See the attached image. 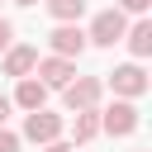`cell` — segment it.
I'll use <instances>...</instances> for the list:
<instances>
[{"mask_svg":"<svg viewBox=\"0 0 152 152\" xmlns=\"http://www.w3.org/2000/svg\"><path fill=\"white\" fill-rule=\"evenodd\" d=\"M10 109H14V104H10V95H0V128H5V119H10Z\"/></svg>","mask_w":152,"mask_h":152,"instance_id":"16","label":"cell"},{"mask_svg":"<svg viewBox=\"0 0 152 152\" xmlns=\"http://www.w3.org/2000/svg\"><path fill=\"white\" fill-rule=\"evenodd\" d=\"M10 104H19L24 114H33V109H48V86L38 81V76H24L19 86H14V100Z\"/></svg>","mask_w":152,"mask_h":152,"instance_id":"8","label":"cell"},{"mask_svg":"<svg viewBox=\"0 0 152 152\" xmlns=\"http://www.w3.org/2000/svg\"><path fill=\"white\" fill-rule=\"evenodd\" d=\"M33 66H38V48H28V43H14V48L5 52V76L24 81V76H33Z\"/></svg>","mask_w":152,"mask_h":152,"instance_id":"9","label":"cell"},{"mask_svg":"<svg viewBox=\"0 0 152 152\" xmlns=\"http://www.w3.org/2000/svg\"><path fill=\"white\" fill-rule=\"evenodd\" d=\"M43 152H71V142H62V138H57V142H48Z\"/></svg>","mask_w":152,"mask_h":152,"instance_id":"17","label":"cell"},{"mask_svg":"<svg viewBox=\"0 0 152 152\" xmlns=\"http://www.w3.org/2000/svg\"><path fill=\"white\" fill-rule=\"evenodd\" d=\"M48 5V14L57 19V24H76L81 14H86V0H43Z\"/></svg>","mask_w":152,"mask_h":152,"instance_id":"11","label":"cell"},{"mask_svg":"<svg viewBox=\"0 0 152 152\" xmlns=\"http://www.w3.org/2000/svg\"><path fill=\"white\" fill-rule=\"evenodd\" d=\"M0 152H19V133H10V128H0Z\"/></svg>","mask_w":152,"mask_h":152,"instance_id":"15","label":"cell"},{"mask_svg":"<svg viewBox=\"0 0 152 152\" xmlns=\"http://www.w3.org/2000/svg\"><path fill=\"white\" fill-rule=\"evenodd\" d=\"M10 48H14V24L0 19V52H10Z\"/></svg>","mask_w":152,"mask_h":152,"instance_id":"14","label":"cell"},{"mask_svg":"<svg viewBox=\"0 0 152 152\" xmlns=\"http://www.w3.org/2000/svg\"><path fill=\"white\" fill-rule=\"evenodd\" d=\"M24 138L38 142V147L57 142V138H62V114H52V109H33V114H24Z\"/></svg>","mask_w":152,"mask_h":152,"instance_id":"5","label":"cell"},{"mask_svg":"<svg viewBox=\"0 0 152 152\" xmlns=\"http://www.w3.org/2000/svg\"><path fill=\"white\" fill-rule=\"evenodd\" d=\"M124 43H128V52H133V57H147V52H152V19L128 24V28H124Z\"/></svg>","mask_w":152,"mask_h":152,"instance_id":"10","label":"cell"},{"mask_svg":"<svg viewBox=\"0 0 152 152\" xmlns=\"http://www.w3.org/2000/svg\"><path fill=\"white\" fill-rule=\"evenodd\" d=\"M48 48H52V57H66V62H76L90 43H86V28L81 24H57L52 33H48Z\"/></svg>","mask_w":152,"mask_h":152,"instance_id":"4","label":"cell"},{"mask_svg":"<svg viewBox=\"0 0 152 152\" xmlns=\"http://www.w3.org/2000/svg\"><path fill=\"white\" fill-rule=\"evenodd\" d=\"M14 5H24V10H28V5H38V0H14Z\"/></svg>","mask_w":152,"mask_h":152,"instance_id":"18","label":"cell"},{"mask_svg":"<svg viewBox=\"0 0 152 152\" xmlns=\"http://www.w3.org/2000/svg\"><path fill=\"white\" fill-rule=\"evenodd\" d=\"M147 5H152V0H114V10H119L124 19H128V14H138V19H147Z\"/></svg>","mask_w":152,"mask_h":152,"instance_id":"13","label":"cell"},{"mask_svg":"<svg viewBox=\"0 0 152 152\" xmlns=\"http://www.w3.org/2000/svg\"><path fill=\"white\" fill-rule=\"evenodd\" d=\"M124 28H128V19H124L119 10H100V14L90 19V28H86V43L114 48V43H124Z\"/></svg>","mask_w":152,"mask_h":152,"instance_id":"3","label":"cell"},{"mask_svg":"<svg viewBox=\"0 0 152 152\" xmlns=\"http://www.w3.org/2000/svg\"><path fill=\"white\" fill-rule=\"evenodd\" d=\"M0 5H5V0H0Z\"/></svg>","mask_w":152,"mask_h":152,"instance_id":"19","label":"cell"},{"mask_svg":"<svg viewBox=\"0 0 152 152\" xmlns=\"http://www.w3.org/2000/svg\"><path fill=\"white\" fill-rule=\"evenodd\" d=\"M33 71H38V81H43L48 90H66V86L76 81V62L52 57V52H48V57H38V66H33Z\"/></svg>","mask_w":152,"mask_h":152,"instance_id":"6","label":"cell"},{"mask_svg":"<svg viewBox=\"0 0 152 152\" xmlns=\"http://www.w3.org/2000/svg\"><path fill=\"white\" fill-rule=\"evenodd\" d=\"M95 133H100V109H86V114L71 119V138H76V142H90Z\"/></svg>","mask_w":152,"mask_h":152,"instance_id":"12","label":"cell"},{"mask_svg":"<svg viewBox=\"0 0 152 152\" xmlns=\"http://www.w3.org/2000/svg\"><path fill=\"white\" fill-rule=\"evenodd\" d=\"M109 86H114L119 100H138V95H147V71H142L138 62H124V66H114Z\"/></svg>","mask_w":152,"mask_h":152,"instance_id":"7","label":"cell"},{"mask_svg":"<svg viewBox=\"0 0 152 152\" xmlns=\"http://www.w3.org/2000/svg\"><path fill=\"white\" fill-rule=\"evenodd\" d=\"M100 95H104V81L100 76H76L66 90H62V104L71 114H86V109H100Z\"/></svg>","mask_w":152,"mask_h":152,"instance_id":"1","label":"cell"},{"mask_svg":"<svg viewBox=\"0 0 152 152\" xmlns=\"http://www.w3.org/2000/svg\"><path fill=\"white\" fill-rule=\"evenodd\" d=\"M138 124H142V114L133 100H114L100 114V133H109V138H128V133H138Z\"/></svg>","mask_w":152,"mask_h":152,"instance_id":"2","label":"cell"}]
</instances>
